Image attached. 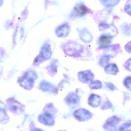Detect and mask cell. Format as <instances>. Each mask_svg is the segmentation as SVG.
Returning <instances> with one entry per match:
<instances>
[{"mask_svg":"<svg viewBox=\"0 0 131 131\" xmlns=\"http://www.w3.org/2000/svg\"><path fill=\"white\" fill-rule=\"evenodd\" d=\"M102 4L106 7H113L117 5L119 0H101Z\"/></svg>","mask_w":131,"mask_h":131,"instance_id":"9c48e42d","label":"cell"},{"mask_svg":"<svg viewBox=\"0 0 131 131\" xmlns=\"http://www.w3.org/2000/svg\"><path fill=\"white\" fill-rule=\"evenodd\" d=\"M125 9L128 14L131 15V0H128L126 2L125 6Z\"/></svg>","mask_w":131,"mask_h":131,"instance_id":"8fae6325","label":"cell"},{"mask_svg":"<svg viewBox=\"0 0 131 131\" xmlns=\"http://www.w3.org/2000/svg\"><path fill=\"white\" fill-rule=\"evenodd\" d=\"M57 34L59 37H63V36L68 35L69 32V27L66 25H64L59 27L57 29Z\"/></svg>","mask_w":131,"mask_h":131,"instance_id":"52a82bcc","label":"cell"},{"mask_svg":"<svg viewBox=\"0 0 131 131\" xmlns=\"http://www.w3.org/2000/svg\"><path fill=\"white\" fill-rule=\"evenodd\" d=\"M119 119L117 117H112L108 119L104 125L107 131H117V126L119 123Z\"/></svg>","mask_w":131,"mask_h":131,"instance_id":"3957f363","label":"cell"},{"mask_svg":"<svg viewBox=\"0 0 131 131\" xmlns=\"http://www.w3.org/2000/svg\"><path fill=\"white\" fill-rule=\"evenodd\" d=\"M88 12L86 6L82 4H79L76 5L74 9V14L75 16L82 17L85 15Z\"/></svg>","mask_w":131,"mask_h":131,"instance_id":"277c9868","label":"cell"},{"mask_svg":"<svg viewBox=\"0 0 131 131\" xmlns=\"http://www.w3.org/2000/svg\"><path fill=\"white\" fill-rule=\"evenodd\" d=\"M111 38L107 35H102L99 40L100 45L102 47H106L109 45L111 42Z\"/></svg>","mask_w":131,"mask_h":131,"instance_id":"ba28073f","label":"cell"},{"mask_svg":"<svg viewBox=\"0 0 131 131\" xmlns=\"http://www.w3.org/2000/svg\"><path fill=\"white\" fill-rule=\"evenodd\" d=\"M33 131H43L42 130H41V129H35V130H34Z\"/></svg>","mask_w":131,"mask_h":131,"instance_id":"7c38bea8","label":"cell"},{"mask_svg":"<svg viewBox=\"0 0 131 131\" xmlns=\"http://www.w3.org/2000/svg\"></svg>","mask_w":131,"mask_h":131,"instance_id":"5bb4252c","label":"cell"},{"mask_svg":"<svg viewBox=\"0 0 131 131\" xmlns=\"http://www.w3.org/2000/svg\"><path fill=\"white\" fill-rule=\"evenodd\" d=\"M39 122L47 126H53L54 125V118L51 114L45 113L40 115L38 117Z\"/></svg>","mask_w":131,"mask_h":131,"instance_id":"7a4b0ae2","label":"cell"},{"mask_svg":"<svg viewBox=\"0 0 131 131\" xmlns=\"http://www.w3.org/2000/svg\"><path fill=\"white\" fill-rule=\"evenodd\" d=\"M74 116L80 122L86 121L91 119L92 115L91 112L85 109H80L74 112Z\"/></svg>","mask_w":131,"mask_h":131,"instance_id":"6da1fadb","label":"cell"},{"mask_svg":"<svg viewBox=\"0 0 131 131\" xmlns=\"http://www.w3.org/2000/svg\"><path fill=\"white\" fill-rule=\"evenodd\" d=\"M119 131H131V123L127 122L123 124L120 127Z\"/></svg>","mask_w":131,"mask_h":131,"instance_id":"30bf717a","label":"cell"},{"mask_svg":"<svg viewBox=\"0 0 131 131\" xmlns=\"http://www.w3.org/2000/svg\"><path fill=\"white\" fill-rule=\"evenodd\" d=\"M66 102L69 106L75 107L79 103V99L78 96L75 94H72L67 97L66 98Z\"/></svg>","mask_w":131,"mask_h":131,"instance_id":"5b68a950","label":"cell"},{"mask_svg":"<svg viewBox=\"0 0 131 131\" xmlns=\"http://www.w3.org/2000/svg\"><path fill=\"white\" fill-rule=\"evenodd\" d=\"M2 2H3V0H0V6L1 5Z\"/></svg>","mask_w":131,"mask_h":131,"instance_id":"4fadbf2b","label":"cell"},{"mask_svg":"<svg viewBox=\"0 0 131 131\" xmlns=\"http://www.w3.org/2000/svg\"><path fill=\"white\" fill-rule=\"evenodd\" d=\"M101 99L100 97L96 95H92L89 99V104L90 106L95 107L100 105Z\"/></svg>","mask_w":131,"mask_h":131,"instance_id":"8992f818","label":"cell"}]
</instances>
